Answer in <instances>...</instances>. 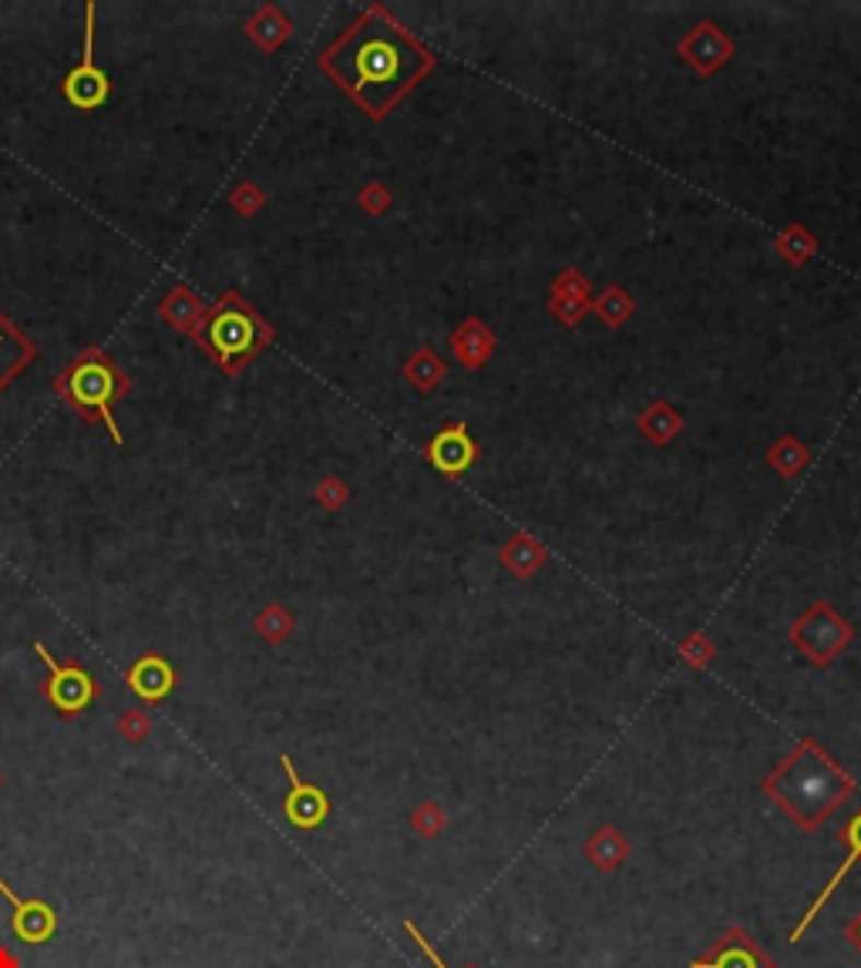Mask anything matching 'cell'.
<instances>
[{
  "label": "cell",
  "mask_w": 861,
  "mask_h": 968,
  "mask_svg": "<svg viewBox=\"0 0 861 968\" xmlns=\"http://www.w3.org/2000/svg\"><path fill=\"white\" fill-rule=\"evenodd\" d=\"M128 390V381L118 374V366L102 353L88 350L81 353L58 381V394L68 397V404L88 421H105L112 438L121 444V431L112 418V404Z\"/></svg>",
  "instance_id": "obj_4"
},
{
  "label": "cell",
  "mask_w": 861,
  "mask_h": 968,
  "mask_svg": "<svg viewBox=\"0 0 861 968\" xmlns=\"http://www.w3.org/2000/svg\"><path fill=\"white\" fill-rule=\"evenodd\" d=\"M280 763H283V770H287V777H290V797H287V804H283V807H287V817H290L296 827H303V831H310V827H316V824H324V817H327V810H330L324 791H321V788H310V783H303V780L296 777L290 757H283Z\"/></svg>",
  "instance_id": "obj_11"
},
{
  "label": "cell",
  "mask_w": 861,
  "mask_h": 968,
  "mask_svg": "<svg viewBox=\"0 0 861 968\" xmlns=\"http://www.w3.org/2000/svg\"><path fill=\"white\" fill-rule=\"evenodd\" d=\"M582 854H585V861L593 864L596 871H603V874H613V871H619L626 861H629V854H632V844L616 831L613 824H606V827H600V831H593L585 838V844H582Z\"/></svg>",
  "instance_id": "obj_14"
},
{
  "label": "cell",
  "mask_w": 861,
  "mask_h": 968,
  "mask_svg": "<svg viewBox=\"0 0 861 968\" xmlns=\"http://www.w3.org/2000/svg\"><path fill=\"white\" fill-rule=\"evenodd\" d=\"M845 942H851V945L861 952V911H858V914L848 921V925H845Z\"/></svg>",
  "instance_id": "obj_28"
},
{
  "label": "cell",
  "mask_w": 861,
  "mask_h": 968,
  "mask_svg": "<svg viewBox=\"0 0 861 968\" xmlns=\"http://www.w3.org/2000/svg\"><path fill=\"white\" fill-rule=\"evenodd\" d=\"M838 841L845 844V851H848V854H845L841 867H838V871L831 874V882H828V885L822 888V895H818V898H814V901H811V908H807V911L801 914V921H798V925L791 929V935H788L791 942H801V938H804V932L811 929V921H814V918H818V914H822V908H825V905L831 901V895H835V891H838V885L845 882V874H848V871H851L854 864H861V807H858V810H854V814H851V817H848V820H845V824L838 827Z\"/></svg>",
  "instance_id": "obj_9"
},
{
  "label": "cell",
  "mask_w": 861,
  "mask_h": 968,
  "mask_svg": "<svg viewBox=\"0 0 861 968\" xmlns=\"http://www.w3.org/2000/svg\"><path fill=\"white\" fill-rule=\"evenodd\" d=\"M679 51H684V58L700 74H710V71H717L723 61L731 58V40L723 37L713 24H700L684 44H679Z\"/></svg>",
  "instance_id": "obj_12"
},
{
  "label": "cell",
  "mask_w": 861,
  "mask_h": 968,
  "mask_svg": "<svg viewBox=\"0 0 861 968\" xmlns=\"http://www.w3.org/2000/svg\"><path fill=\"white\" fill-rule=\"evenodd\" d=\"M321 68L371 118H384L434 68V55L384 8H371L330 44Z\"/></svg>",
  "instance_id": "obj_1"
},
{
  "label": "cell",
  "mask_w": 861,
  "mask_h": 968,
  "mask_svg": "<svg viewBox=\"0 0 861 968\" xmlns=\"http://www.w3.org/2000/svg\"><path fill=\"white\" fill-rule=\"evenodd\" d=\"M404 932H407V935H411V938L418 942V948H421V952L428 955V961H431L434 968H447V965H444V958H441V955L434 952V945L428 942V935H424V932H421V929L415 925V921H404ZM465 968H481V965H465Z\"/></svg>",
  "instance_id": "obj_26"
},
{
  "label": "cell",
  "mask_w": 861,
  "mask_h": 968,
  "mask_svg": "<svg viewBox=\"0 0 861 968\" xmlns=\"http://www.w3.org/2000/svg\"><path fill=\"white\" fill-rule=\"evenodd\" d=\"M593 310L609 323V327H619V323L632 313V300H629L619 287H613V290H606V293L593 303Z\"/></svg>",
  "instance_id": "obj_22"
},
{
  "label": "cell",
  "mask_w": 861,
  "mask_h": 968,
  "mask_svg": "<svg viewBox=\"0 0 861 968\" xmlns=\"http://www.w3.org/2000/svg\"><path fill=\"white\" fill-rule=\"evenodd\" d=\"M199 340L225 374H240L243 366L274 340V330L266 327L240 293H225L202 319Z\"/></svg>",
  "instance_id": "obj_3"
},
{
  "label": "cell",
  "mask_w": 861,
  "mask_h": 968,
  "mask_svg": "<svg viewBox=\"0 0 861 968\" xmlns=\"http://www.w3.org/2000/svg\"><path fill=\"white\" fill-rule=\"evenodd\" d=\"M791 642L798 650L818 666H828L845 645L851 642L854 629L828 606V603H814L794 626H791Z\"/></svg>",
  "instance_id": "obj_5"
},
{
  "label": "cell",
  "mask_w": 861,
  "mask_h": 968,
  "mask_svg": "<svg viewBox=\"0 0 861 968\" xmlns=\"http://www.w3.org/2000/svg\"><path fill=\"white\" fill-rule=\"evenodd\" d=\"M424 454H428V460H431V465L441 475L458 478V475H465L475 465V460H478V444L472 441V434H468L465 424H447V428H441L431 438V444H428Z\"/></svg>",
  "instance_id": "obj_10"
},
{
  "label": "cell",
  "mask_w": 861,
  "mask_h": 968,
  "mask_svg": "<svg viewBox=\"0 0 861 968\" xmlns=\"http://www.w3.org/2000/svg\"><path fill=\"white\" fill-rule=\"evenodd\" d=\"M95 8H88V24H84V51H81V65L65 78V98L81 108V112H92V108H102L112 95V81L108 74L95 65Z\"/></svg>",
  "instance_id": "obj_6"
},
{
  "label": "cell",
  "mask_w": 861,
  "mask_h": 968,
  "mask_svg": "<svg viewBox=\"0 0 861 968\" xmlns=\"http://www.w3.org/2000/svg\"><path fill=\"white\" fill-rule=\"evenodd\" d=\"M679 656H684L687 663H694V666H707L713 656H717V650H713V642L707 639V635H690L687 642H684V650H679Z\"/></svg>",
  "instance_id": "obj_24"
},
{
  "label": "cell",
  "mask_w": 861,
  "mask_h": 968,
  "mask_svg": "<svg viewBox=\"0 0 861 968\" xmlns=\"http://www.w3.org/2000/svg\"><path fill=\"white\" fill-rule=\"evenodd\" d=\"M640 428L647 431V438L650 441H656V444H666L676 431H679V418L670 410V404H663V400H656L643 418H640Z\"/></svg>",
  "instance_id": "obj_19"
},
{
  "label": "cell",
  "mask_w": 861,
  "mask_h": 968,
  "mask_svg": "<svg viewBox=\"0 0 861 968\" xmlns=\"http://www.w3.org/2000/svg\"><path fill=\"white\" fill-rule=\"evenodd\" d=\"M760 791L775 801L804 835L818 827L854 794V780L831 760V754L804 736V740L760 780Z\"/></svg>",
  "instance_id": "obj_2"
},
{
  "label": "cell",
  "mask_w": 861,
  "mask_h": 968,
  "mask_svg": "<svg viewBox=\"0 0 861 968\" xmlns=\"http://www.w3.org/2000/svg\"><path fill=\"white\" fill-rule=\"evenodd\" d=\"M451 343H455L462 363L468 366V371H478V366L491 357V347H495V337L485 330L481 319H465L462 327L455 330V337H451Z\"/></svg>",
  "instance_id": "obj_17"
},
{
  "label": "cell",
  "mask_w": 861,
  "mask_h": 968,
  "mask_svg": "<svg viewBox=\"0 0 861 968\" xmlns=\"http://www.w3.org/2000/svg\"><path fill=\"white\" fill-rule=\"evenodd\" d=\"M34 357H37L34 343L14 327L4 313H0V390H4Z\"/></svg>",
  "instance_id": "obj_15"
},
{
  "label": "cell",
  "mask_w": 861,
  "mask_h": 968,
  "mask_svg": "<svg viewBox=\"0 0 861 968\" xmlns=\"http://www.w3.org/2000/svg\"><path fill=\"white\" fill-rule=\"evenodd\" d=\"M502 562H505L519 579H525V575H532L542 562H546V551H542V545H538L535 538L519 535V538H512V541L502 548Z\"/></svg>",
  "instance_id": "obj_18"
},
{
  "label": "cell",
  "mask_w": 861,
  "mask_h": 968,
  "mask_svg": "<svg viewBox=\"0 0 861 968\" xmlns=\"http://www.w3.org/2000/svg\"><path fill=\"white\" fill-rule=\"evenodd\" d=\"M37 650V656L48 663V669H51V683H48V700L61 710V713H81L88 703L95 700V683H92V676H88L81 666H58L55 660H51V653L44 650V645L37 642L34 645Z\"/></svg>",
  "instance_id": "obj_8"
},
{
  "label": "cell",
  "mask_w": 861,
  "mask_h": 968,
  "mask_svg": "<svg viewBox=\"0 0 861 968\" xmlns=\"http://www.w3.org/2000/svg\"><path fill=\"white\" fill-rule=\"evenodd\" d=\"M552 310L559 313V319L566 323V327H572V323L582 319V313L589 310V303L579 300V296H552Z\"/></svg>",
  "instance_id": "obj_25"
},
{
  "label": "cell",
  "mask_w": 861,
  "mask_h": 968,
  "mask_svg": "<svg viewBox=\"0 0 861 968\" xmlns=\"http://www.w3.org/2000/svg\"><path fill=\"white\" fill-rule=\"evenodd\" d=\"M411 827L421 835V838H438L444 827H447V814H444V807L441 804H434V801H424L421 807H415V814H411Z\"/></svg>",
  "instance_id": "obj_21"
},
{
  "label": "cell",
  "mask_w": 861,
  "mask_h": 968,
  "mask_svg": "<svg viewBox=\"0 0 861 968\" xmlns=\"http://www.w3.org/2000/svg\"><path fill=\"white\" fill-rule=\"evenodd\" d=\"M172 683H175V673H172V666L165 663V660H159V656H146V660H139L135 663V669L128 673V686L135 689V693H139L146 703H159L168 689H172Z\"/></svg>",
  "instance_id": "obj_16"
},
{
  "label": "cell",
  "mask_w": 861,
  "mask_h": 968,
  "mask_svg": "<svg viewBox=\"0 0 861 968\" xmlns=\"http://www.w3.org/2000/svg\"><path fill=\"white\" fill-rule=\"evenodd\" d=\"M0 895H4L11 905H14V932H18V938H24V942H48L51 935H55V911L48 908V905H40V901H21L4 882H0Z\"/></svg>",
  "instance_id": "obj_13"
},
{
  "label": "cell",
  "mask_w": 861,
  "mask_h": 968,
  "mask_svg": "<svg viewBox=\"0 0 861 968\" xmlns=\"http://www.w3.org/2000/svg\"><path fill=\"white\" fill-rule=\"evenodd\" d=\"M690 968H778V961L751 938V932L731 925L700 958L690 961Z\"/></svg>",
  "instance_id": "obj_7"
},
{
  "label": "cell",
  "mask_w": 861,
  "mask_h": 968,
  "mask_svg": "<svg viewBox=\"0 0 861 968\" xmlns=\"http://www.w3.org/2000/svg\"><path fill=\"white\" fill-rule=\"evenodd\" d=\"M407 377H411L415 387L431 390L444 377V363L431 350H418V357H411V363H407Z\"/></svg>",
  "instance_id": "obj_20"
},
{
  "label": "cell",
  "mask_w": 861,
  "mask_h": 968,
  "mask_svg": "<svg viewBox=\"0 0 861 968\" xmlns=\"http://www.w3.org/2000/svg\"><path fill=\"white\" fill-rule=\"evenodd\" d=\"M804 460H807V451L794 438H784L775 451H770V465H778L781 475H794L804 465Z\"/></svg>",
  "instance_id": "obj_23"
},
{
  "label": "cell",
  "mask_w": 861,
  "mask_h": 968,
  "mask_svg": "<svg viewBox=\"0 0 861 968\" xmlns=\"http://www.w3.org/2000/svg\"><path fill=\"white\" fill-rule=\"evenodd\" d=\"M552 296H579V300H585L589 296V287H585V280L579 272H562V280L552 287Z\"/></svg>",
  "instance_id": "obj_27"
}]
</instances>
